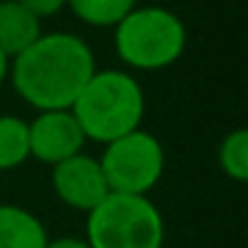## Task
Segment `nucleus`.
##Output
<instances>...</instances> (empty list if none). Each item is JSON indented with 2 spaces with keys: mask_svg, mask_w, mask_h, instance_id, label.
<instances>
[{
  "mask_svg": "<svg viewBox=\"0 0 248 248\" xmlns=\"http://www.w3.org/2000/svg\"><path fill=\"white\" fill-rule=\"evenodd\" d=\"M93 72L91 46L72 32H43L8 67L14 91L38 112L70 109Z\"/></svg>",
  "mask_w": 248,
  "mask_h": 248,
  "instance_id": "1",
  "label": "nucleus"
},
{
  "mask_svg": "<svg viewBox=\"0 0 248 248\" xmlns=\"http://www.w3.org/2000/svg\"><path fill=\"white\" fill-rule=\"evenodd\" d=\"M70 109L86 139L109 144L141 128L144 91L139 80L125 70H96Z\"/></svg>",
  "mask_w": 248,
  "mask_h": 248,
  "instance_id": "2",
  "label": "nucleus"
},
{
  "mask_svg": "<svg viewBox=\"0 0 248 248\" xmlns=\"http://www.w3.org/2000/svg\"><path fill=\"white\" fill-rule=\"evenodd\" d=\"M112 30L118 59L139 72L166 70L187 48L184 22L163 6H134Z\"/></svg>",
  "mask_w": 248,
  "mask_h": 248,
  "instance_id": "3",
  "label": "nucleus"
},
{
  "mask_svg": "<svg viewBox=\"0 0 248 248\" xmlns=\"http://www.w3.org/2000/svg\"><path fill=\"white\" fill-rule=\"evenodd\" d=\"M163 214L147 195L109 192L88 211L86 243L91 248H163Z\"/></svg>",
  "mask_w": 248,
  "mask_h": 248,
  "instance_id": "4",
  "label": "nucleus"
},
{
  "mask_svg": "<svg viewBox=\"0 0 248 248\" xmlns=\"http://www.w3.org/2000/svg\"><path fill=\"white\" fill-rule=\"evenodd\" d=\"M99 166H102V173L107 179L109 192L147 195L163 176L166 152L152 134L136 128L104 144Z\"/></svg>",
  "mask_w": 248,
  "mask_h": 248,
  "instance_id": "5",
  "label": "nucleus"
},
{
  "mask_svg": "<svg viewBox=\"0 0 248 248\" xmlns=\"http://www.w3.org/2000/svg\"><path fill=\"white\" fill-rule=\"evenodd\" d=\"M27 134H30V157L46 163V166H56V163L83 152V144L88 141L80 123L72 115V109L38 112V118L32 123H27Z\"/></svg>",
  "mask_w": 248,
  "mask_h": 248,
  "instance_id": "6",
  "label": "nucleus"
},
{
  "mask_svg": "<svg viewBox=\"0 0 248 248\" xmlns=\"http://www.w3.org/2000/svg\"><path fill=\"white\" fill-rule=\"evenodd\" d=\"M51 184L62 203L75 211H86V214L93 211L109 195L99 160L86 152H78V155L56 163L54 173H51Z\"/></svg>",
  "mask_w": 248,
  "mask_h": 248,
  "instance_id": "7",
  "label": "nucleus"
},
{
  "mask_svg": "<svg viewBox=\"0 0 248 248\" xmlns=\"http://www.w3.org/2000/svg\"><path fill=\"white\" fill-rule=\"evenodd\" d=\"M43 35L40 19L30 14L19 0H0V51L14 59Z\"/></svg>",
  "mask_w": 248,
  "mask_h": 248,
  "instance_id": "8",
  "label": "nucleus"
},
{
  "mask_svg": "<svg viewBox=\"0 0 248 248\" xmlns=\"http://www.w3.org/2000/svg\"><path fill=\"white\" fill-rule=\"evenodd\" d=\"M48 232L27 208L0 205V248H46Z\"/></svg>",
  "mask_w": 248,
  "mask_h": 248,
  "instance_id": "9",
  "label": "nucleus"
},
{
  "mask_svg": "<svg viewBox=\"0 0 248 248\" xmlns=\"http://www.w3.org/2000/svg\"><path fill=\"white\" fill-rule=\"evenodd\" d=\"M24 160H30L27 120L16 115H0V171L19 168Z\"/></svg>",
  "mask_w": 248,
  "mask_h": 248,
  "instance_id": "10",
  "label": "nucleus"
},
{
  "mask_svg": "<svg viewBox=\"0 0 248 248\" xmlns=\"http://www.w3.org/2000/svg\"><path fill=\"white\" fill-rule=\"evenodd\" d=\"M134 6L136 0H67V8L78 16V22L102 30H112Z\"/></svg>",
  "mask_w": 248,
  "mask_h": 248,
  "instance_id": "11",
  "label": "nucleus"
},
{
  "mask_svg": "<svg viewBox=\"0 0 248 248\" xmlns=\"http://www.w3.org/2000/svg\"><path fill=\"white\" fill-rule=\"evenodd\" d=\"M219 168L235 182H248V131L235 128L219 144Z\"/></svg>",
  "mask_w": 248,
  "mask_h": 248,
  "instance_id": "12",
  "label": "nucleus"
},
{
  "mask_svg": "<svg viewBox=\"0 0 248 248\" xmlns=\"http://www.w3.org/2000/svg\"><path fill=\"white\" fill-rule=\"evenodd\" d=\"M19 3H22L30 14H35L40 22L48 19V16H56L59 11L67 8V0H19Z\"/></svg>",
  "mask_w": 248,
  "mask_h": 248,
  "instance_id": "13",
  "label": "nucleus"
},
{
  "mask_svg": "<svg viewBox=\"0 0 248 248\" xmlns=\"http://www.w3.org/2000/svg\"><path fill=\"white\" fill-rule=\"evenodd\" d=\"M46 248H91V246L80 237H56V240H48Z\"/></svg>",
  "mask_w": 248,
  "mask_h": 248,
  "instance_id": "14",
  "label": "nucleus"
},
{
  "mask_svg": "<svg viewBox=\"0 0 248 248\" xmlns=\"http://www.w3.org/2000/svg\"><path fill=\"white\" fill-rule=\"evenodd\" d=\"M8 67H11V59L0 51V86H3V80L8 78Z\"/></svg>",
  "mask_w": 248,
  "mask_h": 248,
  "instance_id": "15",
  "label": "nucleus"
}]
</instances>
